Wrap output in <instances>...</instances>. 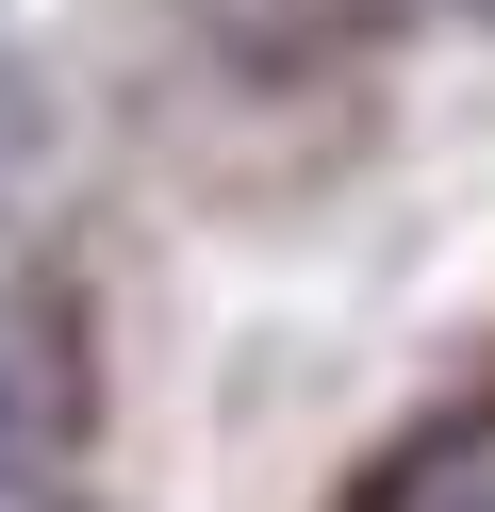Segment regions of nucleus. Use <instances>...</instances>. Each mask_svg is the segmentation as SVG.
<instances>
[{
	"instance_id": "obj_2",
	"label": "nucleus",
	"mask_w": 495,
	"mask_h": 512,
	"mask_svg": "<svg viewBox=\"0 0 495 512\" xmlns=\"http://www.w3.org/2000/svg\"><path fill=\"white\" fill-rule=\"evenodd\" d=\"M380 512H495V430H446L380 479Z\"/></svg>"
},
{
	"instance_id": "obj_1",
	"label": "nucleus",
	"mask_w": 495,
	"mask_h": 512,
	"mask_svg": "<svg viewBox=\"0 0 495 512\" xmlns=\"http://www.w3.org/2000/svg\"><path fill=\"white\" fill-rule=\"evenodd\" d=\"M50 446H66V364H50L33 314H0V496H17Z\"/></svg>"
},
{
	"instance_id": "obj_3",
	"label": "nucleus",
	"mask_w": 495,
	"mask_h": 512,
	"mask_svg": "<svg viewBox=\"0 0 495 512\" xmlns=\"http://www.w3.org/2000/svg\"><path fill=\"white\" fill-rule=\"evenodd\" d=\"M462 17H495V0H462Z\"/></svg>"
}]
</instances>
